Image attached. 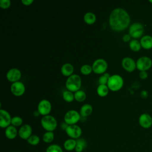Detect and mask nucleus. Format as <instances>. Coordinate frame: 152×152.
<instances>
[{
	"mask_svg": "<svg viewBox=\"0 0 152 152\" xmlns=\"http://www.w3.org/2000/svg\"><path fill=\"white\" fill-rule=\"evenodd\" d=\"M130 16L128 12L122 8H114L110 12L109 23L110 28L116 31L125 30L130 23Z\"/></svg>",
	"mask_w": 152,
	"mask_h": 152,
	"instance_id": "obj_1",
	"label": "nucleus"
},
{
	"mask_svg": "<svg viewBox=\"0 0 152 152\" xmlns=\"http://www.w3.org/2000/svg\"><path fill=\"white\" fill-rule=\"evenodd\" d=\"M81 78L78 74H72L68 77L65 82V87L68 90L76 92L81 86Z\"/></svg>",
	"mask_w": 152,
	"mask_h": 152,
	"instance_id": "obj_2",
	"label": "nucleus"
},
{
	"mask_svg": "<svg viewBox=\"0 0 152 152\" xmlns=\"http://www.w3.org/2000/svg\"><path fill=\"white\" fill-rule=\"evenodd\" d=\"M42 126L46 131L53 132L57 127L58 122L55 118L52 115H48L43 116L40 120Z\"/></svg>",
	"mask_w": 152,
	"mask_h": 152,
	"instance_id": "obj_3",
	"label": "nucleus"
},
{
	"mask_svg": "<svg viewBox=\"0 0 152 152\" xmlns=\"http://www.w3.org/2000/svg\"><path fill=\"white\" fill-rule=\"evenodd\" d=\"M124 85L123 78L118 74H113L110 75L107 83L109 90L113 91L119 90Z\"/></svg>",
	"mask_w": 152,
	"mask_h": 152,
	"instance_id": "obj_4",
	"label": "nucleus"
},
{
	"mask_svg": "<svg viewBox=\"0 0 152 152\" xmlns=\"http://www.w3.org/2000/svg\"><path fill=\"white\" fill-rule=\"evenodd\" d=\"M81 115L78 112L75 110L71 109L66 112L64 115V122L68 125H75L80 119Z\"/></svg>",
	"mask_w": 152,
	"mask_h": 152,
	"instance_id": "obj_5",
	"label": "nucleus"
},
{
	"mask_svg": "<svg viewBox=\"0 0 152 152\" xmlns=\"http://www.w3.org/2000/svg\"><path fill=\"white\" fill-rule=\"evenodd\" d=\"M93 71L96 74H104L107 68V63L102 58L96 59L92 64Z\"/></svg>",
	"mask_w": 152,
	"mask_h": 152,
	"instance_id": "obj_6",
	"label": "nucleus"
},
{
	"mask_svg": "<svg viewBox=\"0 0 152 152\" xmlns=\"http://www.w3.org/2000/svg\"><path fill=\"white\" fill-rule=\"evenodd\" d=\"M143 33L144 27L140 23H134L129 26V34L135 39L141 37Z\"/></svg>",
	"mask_w": 152,
	"mask_h": 152,
	"instance_id": "obj_7",
	"label": "nucleus"
},
{
	"mask_svg": "<svg viewBox=\"0 0 152 152\" xmlns=\"http://www.w3.org/2000/svg\"><path fill=\"white\" fill-rule=\"evenodd\" d=\"M65 131L70 138L74 140L80 138L82 134L81 128L76 124L68 125Z\"/></svg>",
	"mask_w": 152,
	"mask_h": 152,
	"instance_id": "obj_8",
	"label": "nucleus"
},
{
	"mask_svg": "<svg viewBox=\"0 0 152 152\" xmlns=\"http://www.w3.org/2000/svg\"><path fill=\"white\" fill-rule=\"evenodd\" d=\"M137 68L140 71H146L150 69L152 65L151 59L147 56H141L136 62Z\"/></svg>",
	"mask_w": 152,
	"mask_h": 152,
	"instance_id": "obj_9",
	"label": "nucleus"
},
{
	"mask_svg": "<svg viewBox=\"0 0 152 152\" xmlns=\"http://www.w3.org/2000/svg\"><path fill=\"white\" fill-rule=\"evenodd\" d=\"M52 109V105L50 102L47 99L41 100L37 106V110L40 114L43 116H46L49 114Z\"/></svg>",
	"mask_w": 152,
	"mask_h": 152,
	"instance_id": "obj_10",
	"label": "nucleus"
},
{
	"mask_svg": "<svg viewBox=\"0 0 152 152\" xmlns=\"http://www.w3.org/2000/svg\"><path fill=\"white\" fill-rule=\"evenodd\" d=\"M11 116L10 113L5 109L0 110V126L6 128L11 124Z\"/></svg>",
	"mask_w": 152,
	"mask_h": 152,
	"instance_id": "obj_11",
	"label": "nucleus"
},
{
	"mask_svg": "<svg viewBox=\"0 0 152 152\" xmlns=\"http://www.w3.org/2000/svg\"><path fill=\"white\" fill-rule=\"evenodd\" d=\"M10 88L11 93L15 96H22L26 90L24 84L20 81L12 83L11 85Z\"/></svg>",
	"mask_w": 152,
	"mask_h": 152,
	"instance_id": "obj_12",
	"label": "nucleus"
},
{
	"mask_svg": "<svg viewBox=\"0 0 152 152\" xmlns=\"http://www.w3.org/2000/svg\"><path fill=\"white\" fill-rule=\"evenodd\" d=\"M6 76L9 81L14 83L20 80L21 77V72L19 69L12 68L7 71Z\"/></svg>",
	"mask_w": 152,
	"mask_h": 152,
	"instance_id": "obj_13",
	"label": "nucleus"
},
{
	"mask_svg": "<svg viewBox=\"0 0 152 152\" xmlns=\"http://www.w3.org/2000/svg\"><path fill=\"white\" fill-rule=\"evenodd\" d=\"M32 135V128L28 124L22 125L18 130L19 137L24 140H27L28 138Z\"/></svg>",
	"mask_w": 152,
	"mask_h": 152,
	"instance_id": "obj_14",
	"label": "nucleus"
},
{
	"mask_svg": "<svg viewBox=\"0 0 152 152\" xmlns=\"http://www.w3.org/2000/svg\"><path fill=\"white\" fill-rule=\"evenodd\" d=\"M122 67L128 72H132L137 68L136 62L131 57H125L122 60Z\"/></svg>",
	"mask_w": 152,
	"mask_h": 152,
	"instance_id": "obj_15",
	"label": "nucleus"
},
{
	"mask_svg": "<svg viewBox=\"0 0 152 152\" xmlns=\"http://www.w3.org/2000/svg\"><path fill=\"white\" fill-rule=\"evenodd\" d=\"M138 122L143 128H149L152 125V118L148 113H142L139 117Z\"/></svg>",
	"mask_w": 152,
	"mask_h": 152,
	"instance_id": "obj_16",
	"label": "nucleus"
},
{
	"mask_svg": "<svg viewBox=\"0 0 152 152\" xmlns=\"http://www.w3.org/2000/svg\"><path fill=\"white\" fill-rule=\"evenodd\" d=\"M5 135L8 139L13 140L18 135V131L15 126L11 125L5 128Z\"/></svg>",
	"mask_w": 152,
	"mask_h": 152,
	"instance_id": "obj_17",
	"label": "nucleus"
},
{
	"mask_svg": "<svg viewBox=\"0 0 152 152\" xmlns=\"http://www.w3.org/2000/svg\"><path fill=\"white\" fill-rule=\"evenodd\" d=\"M141 47L145 49H150L152 48V36L145 35L140 40Z\"/></svg>",
	"mask_w": 152,
	"mask_h": 152,
	"instance_id": "obj_18",
	"label": "nucleus"
},
{
	"mask_svg": "<svg viewBox=\"0 0 152 152\" xmlns=\"http://www.w3.org/2000/svg\"><path fill=\"white\" fill-rule=\"evenodd\" d=\"M74 66L73 65L70 63H65L61 68V73L66 77H69L70 75H72V73L74 72Z\"/></svg>",
	"mask_w": 152,
	"mask_h": 152,
	"instance_id": "obj_19",
	"label": "nucleus"
},
{
	"mask_svg": "<svg viewBox=\"0 0 152 152\" xmlns=\"http://www.w3.org/2000/svg\"><path fill=\"white\" fill-rule=\"evenodd\" d=\"M93 112V107L90 104L86 103L83 104L80 110V114L81 117H87L91 114Z\"/></svg>",
	"mask_w": 152,
	"mask_h": 152,
	"instance_id": "obj_20",
	"label": "nucleus"
},
{
	"mask_svg": "<svg viewBox=\"0 0 152 152\" xmlns=\"http://www.w3.org/2000/svg\"><path fill=\"white\" fill-rule=\"evenodd\" d=\"M77 145L76 140L69 138L66 140L64 142V148L68 151H71L75 150Z\"/></svg>",
	"mask_w": 152,
	"mask_h": 152,
	"instance_id": "obj_21",
	"label": "nucleus"
},
{
	"mask_svg": "<svg viewBox=\"0 0 152 152\" xmlns=\"http://www.w3.org/2000/svg\"><path fill=\"white\" fill-rule=\"evenodd\" d=\"M109 88L107 84H99L97 88V93L100 97H104L107 95Z\"/></svg>",
	"mask_w": 152,
	"mask_h": 152,
	"instance_id": "obj_22",
	"label": "nucleus"
},
{
	"mask_svg": "<svg viewBox=\"0 0 152 152\" xmlns=\"http://www.w3.org/2000/svg\"><path fill=\"white\" fill-rule=\"evenodd\" d=\"M84 21L88 24H93L96 20V15L91 12H87L84 15Z\"/></svg>",
	"mask_w": 152,
	"mask_h": 152,
	"instance_id": "obj_23",
	"label": "nucleus"
},
{
	"mask_svg": "<svg viewBox=\"0 0 152 152\" xmlns=\"http://www.w3.org/2000/svg\"><path fill=\"white\" fill-rule=\"evenodd\" d=\"M77 145L75 148V152H82L86 147V142L83 138H78L76 140Z\"/></svg>",
	"mask_w": 152,
	"mask_h": 152,
	"instance_id": "obj_24",
	"label": "nucleus"
},
{
	"mask_svg": "<svg viewBox=\"0 0 152 152\" xmlns=\"http://www.w3.org/2000/svg\"><path fill=\"white\" fill-rule=\"evenodd\" d=\"M55 138L54 133L52 131H46L42 135V140L46 143L52 142Z\"/></svg>",
	"mask_w": 152,
	"mask_h": 152,
	"instance_id": "obj_25",
	"label": "nucleus"
},
{
	"mask_svg": "<svg viewBox=\"0 0 152 152\" xmlns=\"http://www.w3.org/2000/svg\"><path fill=\"white\" fill-rule=\"evenodd\" d=\"M129 46L130 49L135 52L138 51L140 50L141 48V45L140 43V42H139L137 39H132L130 41L129 43Z\"/></svg>",
	"mask_w": 152,
	"mask_h": 152,
	"instance_id": "obj_26",
	"label": "nucleus"
},
{
	"mask_svg": "<svg viewBox=\"0 0 152 152\" xmlns=\"http://www.w3.org/2000/svg\"><path fill=\"white\" fill-rule=\"evenodd\" d=\"M74 98L78 102H83L86 99V92L83 90H79L75 92L74 93Z\"/></svg>",
	"mask_w": 152,
	"mask_h": 152,
	"instance_id": "obj_27",
	"label": "nucleus"
},
{
	"mask_svg": "<svg viewBox=\"0 0 152 152\" xmlns=\"http://www.w3.org/2000/svg\"><path fill=\"white\" fill-rule=\"evenodd\" d=\"M62 97L64 100L67 102H71L75 99L74 94L69 90L64 91L62 93Z\"/></svg>",
	"mask_w": 152,
	"mask_h": 152,
	"instance_id": "obj_28",
	"label": "nucleus"
},
{
	"mask_svg": "<svg viewBox=\"0 0 152 152\" xmlns=\"http://www.w3.org/2000/svg\"><path fill=\"white\" fill-rule=\"evenodd\" d=\"M40 138L36 134H32L27 140V142L31 145H37L40 142Z\"/></svg>",
	"mask_w": 152,
	"mask_h": 152,
	"instance_id": "obj_29",
	"label": "nucleus"
},
{
	"mask_svg": "<svg viewBox=\"0 0 152 152\" xmlns=\"http://www.w3.org/2000/svg\"><path fill=\"white\" fill-rule=\"evenodd\" d=\"M46 152H63V150L60 145L53 144L49 145L47 147Z\"/></svg>",
	"mask_w": 152,
	"mask_h": 152,
	"instance_id": "obj_30",
	"label": "nucleus"
},
{
	"mask_svg": "<svg viewBox=\"0 0 152 152\" xmlns=\"http://www.w3.org/2000/svg\"><path fill=\"white\" fill-rule=\"evenodd\" d=\"M80 71L84 75L90 74L93 71L92 66H91L88 64L83 65L80 68Z\"/></svg>",
	"mask_w": 152,
	"mask_h": 152,
	"instance_id": "obj_31",
	"label": "nucleus"
},
{
	"mask_svg": "<svg viewBox=\"0 0 152 152\" xmlns=\"http://www.w3.org/2000/svg\"><path fill=\"white\" fill-rule=\"evenodd\" d=\"M23 124V119L18 116H15L12 117L11 119V125L17 127L21 126Z\"/></svg>",
	"mask_w": 152,
	"mask_h": 152,
	"instance_id": "obj_32",
	"label": "nucleus"
},
{
	"mask_svg": "<svg viewBox=\"0 0 152 152\" xmlns=\"http://www.w3.org/2000/svg\"><path fill=\"white\" fill-rule=\"evenodd\" d=\"M110 75L108 72H104L99 78V84H107Z\"/></svg>",
	"mask_w": 152,
	"mask_h": 152,
	"instance_id": "obj_33",
	"label": "nucleus"
},
{
	"mask_svg": "<svg viewBox=\"0 0 152 152\" xmlns=\"http://www.w3.org/2000/svg\"><path fill=\"white\" fill-rule=\"evenodd\" d=\"M10 0H1L0 1V7L2 8H8L11 5Z\"/></svg>",
	"mask_w": 152,
	"mask_h": 152,
	"instance_id": "obj_34",
	"label": "nucleus"
},
{
	"mask_svg": "<svg viewBox=\"0 0 152 152\" xmlns=\"http://www.w3.org/2000/svg\"><path fill=\"white\" fill-rule=\"evenodd\" d=\"M139 75H140V77L141 78V79H145L147 78L148 77V74H147V72L146 71H140V74H139Z\"/></svg>",
	"mask_w": 152,
	"mask_h": 152,
	"instance_id": "obj_35",
	"label": "nucleus"
},
{
	"mask_svg": "<svg viewBox=\"0 0 152 152\" xmlns=\"http://www.w3.org/2000/svg\"><path fill=\"white\" fill-rule=\"evenodd\" d=\"M21 2L25 5H29L33 2V0H21Z\"/></svg>",
	"mask_w": 152,
	"mask_h": 152,
	"instance_id": "obj_36",
	"label": "nucleus"
},
{
	"mask_svg": "<svg viewBox=\"0 0 152 152\" xmlns=\"http://www.w3.org/2000/svg\"><path fill=\"white\" fill-rule=\"evenodd\" d=\"M131 39V36L129 34H125L123 37H122V40L124 41V42H128Z\"/></svg>",
	"mask_w": 152,
	"mask_h": 152,
	"instance_id": "obj_37",
	"label": "nucleus"
},
{
	"mask_svg": "<svg viewBox=\"0 0 152 152\" xmlns=\"http://www.w3.org/2000/svg\"><path fill=\"white\" fill-rule=\"evenodd\" d=\"M141 96L142 97L145 98V97H147V96H148V93H147L145 90H143V91H142L141 92Z\"/></svg>",
	"mask_w": 152,
	"mask_h": 152,
	"instance_id": "obj_38",
	"label": "nucleus"
},
{
	"mask_svg": "<svg viewBox=\"0 0 152 152\" xmlns=\"http://www.w3.org/2000/svg\"><path fill=\"white\" fill-rule=\"evenodd\" d=\"M39 115H40V113H39V112L38 111V110H37V109L36 110L34 111V112H33V115H34V116H39Z\"/></svg>",
	"mask_w": 152,
	"mask_h": 152,
	"instance_id": "obj_39",
	"label": "nucleus"
},
{
	"mask_svg": "<svg viewBox=\"0 0 152 152\" xmlns=\"http://www.w3.org/2000/svg\"><path fill=\"white\" fill-rule=\"evenodd\" d=\"M149 2H150L152 3V0H149Z\"/></svg>",
	"mask_w": 152,
	"mask_h": 152,
	"instance_id": "obj_40",
	"label": "nucleus"
},
{
	"mask_svg": "<svg viewBox=\"0 0 152 152\" xmlns=\"http://www.w3.org/2000/svg\"><path fill=\"white\" fill-rule=\"evenodd\" d=\"M17 152H20V151H17Z\"/></svg>",
	"mask_w": 152,
	"mask_h": 152,
	"instance_id": "obj_41",
	"label": "nucleus"
},
{
	"mask_svg": "<svg viewBox=\"0 0 152 152\" xmlns=\"http://www.w3.org/2000/svg\"><path fill=\"white\" fill-rule=\"evenodd\" d=\"M110 152H112V151H110Z\"/></svg>",
	"mask_w": 152,
	"mask_h": 152,
	"instance_id": "obj_42",
	"label": "nucleus"
}]
</instances>
